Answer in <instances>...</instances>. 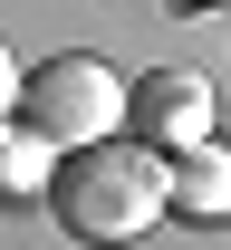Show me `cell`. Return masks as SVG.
I'll return each instance as SVG.
<instances>
[{
	"label": "cell",
	"mask_w": 231,
	"mask_h": 250,
	"mask_svg": "<svg viewBox=\"0 0 231 250\" xmlns=\"http://www.w3.org/2000/svg\"><path fill=\"white\" fill-rule=\"evenodd\" d=\"M48 212H58L67 241H87V250L145 241V231L173 212L164 154H154V145H135V135H97V145L58 154V173H48Z\"/></svg>",
	"instance_id": "obj_1"
},
{
	"label": "cell",
	"mask_w": 231,
	"mask_h": 250,
	"mask_svg": "<svg viewBox=\"0 0 231 250\" xmlns=\"http://www.w3.org/2000/svg\"><path fill=\"white\" fill-rule=\"evenodd\" d=\"M20 125H39L58 154L77 145H97V135H126V77L87 48H58V58H39L20 77Z\"/></svg>",
	"instance_id": "obj_2"
},
{
	"label": "cell",
	"mask_w": 231,
	"mask_h": 250,
	"mask_svg": "<svg viewBox=\"0 0 231 250\" xmlns=\"http://www.w3.org/2000/svg\"><path fill=\"white\" fill-rule=\"evenodd\" d=\"M126 135L154 145V154L202 145V135H212V87H202L193 67H154V77H135V87H126Z\"/></svg>",
	"instance_id": "obj_3"
},
{
	"label": "cell",
	"mask_w": 231,
	"mask_h": 250,
	"mask_svg": "<svg viewBox=\"0 0 231 250\" xmlns=\"http://www.w3.org/2000/svg\"><path fill=\"white\" fill-rule=\"evenodd\" d=\"M164 192L183 221H231V145H183V154H164Z\"/></svg>",
	"instance_id": "obj_4"
},
{
	"label": "cell",
	"mask_w": 231,
	"mask_h": 250,
	"mask_svg": "<svg viewBox=\"0 0 231 250\" xmlns=\"http://www.w3.org/2000/svg\"><path fill=\"white\" fill-rule=\"evenodd\" d=\"M48 173H58V145L39 135V125H0V202H29V192H48Z\"/></svg>",
	"instance_id": "obj_5"
},
{
	"label": "cell",
	"mask_w": 231,
	"mask_h": 250,
	"mask_svg": "<svg viewBox=\"0 0 231 250\" xmlns=\"http://www.w3.org/2000/svg\"><path fill=\"white\" fill-rule=\"evenodd\" d=\"M20 77H29V67H20V58H10V39H0V125H10V116H20Z\"/></svg>",
	"instance_id": "obj_6"
}]
</instances>
